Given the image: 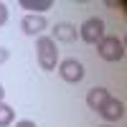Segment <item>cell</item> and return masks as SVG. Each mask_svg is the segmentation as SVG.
Returning a JSON list of instances; mask_svg holds the SVG:
<instances>
[{"label":"cell","instance_id":"cell-6","mask_svg":"<svg viewBox=\"0 0 127 127\" xmlns=\"http://www.w3.org/2000/svg\"><path fill=\"white\" fill-rule=\"evenodd\" d=\"M99 114H102L107 122H117V120H122V117H125V104H122V99L109 97V99L99 107Z\"/></svg>","mask_w":127,"mask_h":127},{"label":"cell","instance_id":"cell-10","mask_svg":"<svg viewBox=\"0 0 127 127\" xmlns=\"http://www.w3.org/2000/svg\"><path fill=\"white\" fill-rule=\"evenodd\" d=\"M13 122H15V109L10 104L0 102V127H10Z\"/></svg>","mask_w":127,"mask_h":127},{"label":"cell","instance_id":"cell-7","mask_svg":"<svg viewBox=\"0 0 127 127\" xmlns=\"http://www.w3.org/2000/svg\"><path fill=\"white\" fill-rule=\"evenodd\" d=\"M76 36H79L76 26L64 20V23H56L54 26V36H51V38H54L56 43H59V41H61V43H71V41H76Z\"/></svg>","mask_w":127,"mask_h":127},{"label":"cell","instance_id":"cell-12","mask_svg":"<svg viewBox=\"0 0 127 127\" xmlns=\"http://www.w3.org/2000/svg\"><path fill=\"white\" fill-rule=\"evenodd\" d=\"M8 59H10V51H8V48H3V46H0V66H3V64H5Z\"/></svg>","mask_w":127,"mask_h":127},{"label":"cell","instance_id":"cell-15","mask_svg":"<svg viewBox=\"0 0 127 127\" xmlns=\"http://www.w3.org/2000/svg\"><path fill=\"white\" fill-rule=\"evenodd\" d=\"M102 127H109V125H102Z\"/></svg>","mask_w":127,"mask_h":127},{"label":"cell","instance_id":"cell-11","mask_svg":"<svg viewBox=\"0 0 127 127\" xmlns=\"http://www.w3.org/2000/svg\"><path fill=\"white\" fill-rule=\"evenodd\" d=\"M5 23H8V5L0 3V28H3Z\"/></svg>","mask_w":127,"mask_h":127},{"label":"cell","instance_id":"cell-13","mask_svg":"<svg viewBox=\"0 0 127 127\" xmlns=\"http://www.w3.org/2000/svg\"><path fill=\"white\" fill-rule=\"evenodd\" d=\"M15 127H36V122H31V120H20V122H15Z\"/></svg>","mask_w":127,"mask_h":127},{"label":"cell","instance_id":"cell-2","mask_svg":"<svg viewBox=\"0 0 127 127\" xmlns=\"http://www.w3.org/2000/svg\"><path fill=\"white\" fill-rule=\"evenodd\" d=\"M97 51H99V56L104 61H109V64L122 61L125 59V41L117 38V36H104L99 43H97Z\"/></svg>","mask_w":127,"mask_h":127},{"label":"cell","instance_id":"cell-9","mask_svg":"<svg viewBox=\"0 0 127 127\" xmlns=\"http://www.w3.org/2000/svg\"><path fill=\"white\" fill-rule=\"evenodd\" d=\"M20 8L31 10V15H41L43 10L54 8V0H20Z\"/></svg>","mask_w":127,"mask_h":127},{"label":"cell","instance_id":"cell-4","mask_svg":"<svg viewBox=\"0 0 127 127\" xmlns=\"http://www.w3.org/2000/svg\"><path fill=\"white\" fill-rule=\"evenodd\" d=\"M59 74H61L64 81H69V84H79V81L84 79V64L76 61V59H66V61L59 64Z\"/></svg>","mask_w":127,"mask_h":127},{"label":"cell","instance_id":"cell-14","mask_svg":"<svg viewBox=\"0 0 127 127\" xmlns=\"http://www.w3.org/2000/svg\"><path fill=\"white\" fill-rule=\"evenodd\" d=\"M0 102H5V89H3V84H0Z\"/></svg>","mask_w":127,"mask_h":127},{"label":"cell","instance_id":"cell-3","mask_svg":"<svg viewBox=\"0 0 127 127\" xmlns=\"http://www.w3.org/2000/svg\"><path fill=\"white\" fill-rule=\"evenodd\" d=\"M104 36L107 33H104V20L102 18H87L81 23V28H79V38L87 41L89 46H97Z\"/></svg>","mask_w":127,"mask_h":127},{"label":"cell","instance_id":"cell-1","mask_svg":"<svg viewBox=\"0 0 127 127\" xmlns=\"http://www.w3.org/2000/svg\"><path fill=\"white\" fill-rule=\"evenodd\" d=\"M36 59H38V66L43 71H54L56 69L59 48H56V41L51 36H38V41H36Z\"/></svg>","mask_w":127,"mask_h":127},{"label":"cell","instance_id":"cell-8","mask_svg":"<svg viewBox=\"0 0 127 127\" xmlns=\"http://www.w3.org/2000/svg\"><path fill=\"white\" fill-rule=\"evenodd\" d=\"M107 99H109V92L104 89V87H94V89H89V94H87V104H89V109H94V112H99V107H102Z\"/></svg>","mask_w":127,"mask_h":127},{"label":"cell","instance_id":"cell-5","mask_svg":"<svg viewBox=\"0 0 127 127\" xmlns=\"http://www.w3.org/2000/svg\"><path fill=\"white\" fill-rule=\"evenodd\" d=\"M20 28H23L26 36H41L43 31L48 28V20L43 15H23V20H20Z\"/></svg>","mask_w":127,"mask_h":127}]
</instances>
